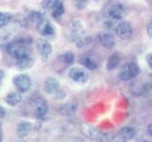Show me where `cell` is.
<instances>
[{"label": "cell", "instance_id": "cell-1", "mask_svg": "<svg viewBox=\"0 0 152 142\" xmlns=\"http://www.w3.org/2000/svg\"><path fill=\"white\" fill-rule=\"evenodd\" d=\"M5 50L10 56H12L15 60L22 59L24 57L31 55L28 49L26 47V45L22 44L17 40L15 42L7 43V45L5 46Z\"/></svg>", "mask_w": 152, "mask_h": 142}, {"label": "cell", "instance_id": "cell-2", "mask_svg": "<svg viewBox=\"0 0 152 142\" xmlns=\"http://www.w3.org/2000/svg\"><path fill=\"white\" fill-rule=\"evenodd\" d=\"M66 35H68V39L75 44L83 40L85 37V28L83 24L78 20L72 21L68 27Z\"/></svg>", "mask_w": 152, "mask_h": 142}, {"label": "cell", "instance_id": "cell-3", "mask_svg": "<svg viewBox=\"0 0 152 142\" xmlns=\"http://www.w3.org/2000/svg\"><path fill=\"white\" fill-rule=\"evenodd\" d=\"M140 73V68L137 64L135 63H127L123 66L120 73H119V77L122 80H129L133 78L137 77Z\"/></svg>", "mask_w": 152, "mask_h": 142}, {"label": "cell", "instance_id": "cell-4", "mask_svg": "<svg viewBox=\"0 0 152 142\" xmlns=\"http://www.w3.org/2000/svg\"><path fill=\"white\" fill-rule=\"evenodd\" d=\"M14 86L16 87L17 91L21 92V93H26L28 91H30L31 88V80L26 74H20L17 75L13 78L12 80Z\"/></svg>", "mask_w": 152, "mask_h": 142}, {"label": "cell", "instance_id": "cell-5", "mask_svg": "<svg viewBox=\"0 0 152 142\" xmlns=\"http://www.w3.org/2000/svg\"><path fill=\"white\" fill-rule=\"evenodd\" d=\"M33 115L38 120H44L49 112L48 103L43 99H36L33 102Z\"/></svg>", "mask_w": 152, "mask_h": 142}, {"label": "cell", "instance_id": "cell-6", "mask_svg": "<svg viewBox=\"0 0 152 142\" xmlns=\"http://www.w3.org/2000/svg\"><path fill=\"white\" fill-rule=\"evenodd\" d=\"M114 30H115L116 35L121 39H127L132 35L133 32L130 23L126 21H121L120 23H118Z\"/></svg>", "mask_w": 152, "mask_h": 142}, {"label": "cell", "instance_id": "cell-7", "mask_svg": "<svg viewBox=\"0 0 152 142\" xmlns=\"http://www.w3.org/2000/svg\"><path fill=\"white\" fill-rule=\"evenodd\" d=\"M69 76L71 80L78 83H85L88 80V73L87 72V70L80 67L71 68L69 72Z\"/></svg>", "mask_w": 152, "mask_h": 142}, {"label": "cell", "instance_id": "cell-8", "mask_svg": "<svg viewBox=\"0 0 152 142\" xmlns=\"http://www.w3.org/2000/svg\"><path fill=\"white\" fill-rule=\"evenodd\" d=\"M36 46H37V50H38V52H39L41 58L43 60L49 59L50 55L52 52V46L50 45V43L49 41H47L46 39L40 38V39L37 40Z\"/></svg>", "mask_w": 152, "mask_h": 142}, {"label": "cell", "instance_id": "cell-9", "mask_svg": "<svg viewBox=\"0 0 152 142\" xmlns=\"http://www.w3.org/2000/svg\"><path fill=\"white\" fill-rule=\"evenodd\" d=\"M36 30L40 35L42 36H52L54 34V28L51 26L50 21L43 19L39 23L36 24Z\"/></svg>", "mask_w": 152, "mask_h": 142}, {"label": "cell", "instance_id": "cell-10", "mask_svg": "<svg viewBox=\"0 0 152 142\" xmlns=\"http://www.w3.org/2000/svg\"><path fill=\"white\" fill-rule=\"evenodd\" d=\"M108 14L114 20H122L126 14V8L121 3L114 4L109 9Z\"/></svg>", "mask_w": 152, "mask_h": 142}, {"label": "cell", "instance_id": "cell-11", "mask_svg": "<svg viewBox=\"0 0 152 142\" xmlns=\"http://www.w3.org/2000/svg\"><path fill=\"white\" fill-rule=\"evenodd\" d=\"M60 83L55 78H48L45 83H44V86H43V90L49 95H53L57 94L60 90Z\"/></svg>", "mask_w": 152, "mask_h": 142}, {"label": "cell", "instance_id": "cell-12", "mask_svg": "<svg viewBox=\"0 0 152 142\" xmlns=\"http://www.w3.org/2000/svg\"><path fill=\"white\" fill-rule=\"evenodd\" d=\"M99 42L104 47H106V49H112V47L115 46V38H114V35L108 31L100 33Z\"/></svg>", "mask_w": 152, "mask_h": 142}, {"label": "cell", "instance_id": "cell-13", "mask_svg": "<svg viewBox=\"0 0 152 142\" xmlns=\"http://www.w3.org/2000/svg\"><path fill=\"white\" fill-rule=\"evenodd\" d=\"M32 125L31 122H28L27 120H22L18 123L17 125V135L19 138H25V137L30 134L31 131Z\"/></svg>", "mask_w": 152, "mask_h": 142}, {"label": "cell", "instance_id": "cell-14", "mask_svg": "<svg viewBox=\"0 0 152 142\" xmlns=\"http://www.w3.org/2000/svg\"><path fill=\"white\" fill-rule=\"evenodd\" d=\"M33 64H34V60H33V58H31V55L24 57L22 59L16 60V63H15L16 68H18L19 70L28 69V68H31Z\"/></svg>", "mask_w": 152, "mask_h": 142}, {"label": "cell", "instance_id": "cell-15", "mask_svg": "<svg viewBox=\"0 0 152 142\" xmlns=\"http://www.w3.org/2000/svg\"><path fill=\"white\" fill-rule=\"evenodd\" d=\"M136 132L134 130V128H132L130 126H125L119 131V136L120 138L124 141H127L132 139L135 136Z\"/></svg>", "mask_w": 152, "mask_h": 142}, {"label": "cell", "instance_id": "cell-16", "mask_svg": "<svg viewBox=\"0 0 152 142\" xmlns=\"http://www.w3.org/2000/svg\"><path fill=\"white\" fill-rule=\"evenodd\" d=\"M6 103L10 106H15L22 101L21 92H10L5 98Z\"/></svg>", "mask_w": 152, "mask_h": 142}, {"label": "cell", "instance_id": "cell-17", "mask_svg": "<svg viewBox=\"0 0 152 142\" xmlns=\"http://www.w3.org/2000/svg\"><path fill=\"white\" fill-rule=\"evenodd\" d=\"M77 107H78L77 102H74V101L66 102L60 107V112L65 116L72 115V114H74L77 111Z\"/></svg>", "mask_w": 152, "mask_h": 142}, {"label": "cell", "instance_id": "cell-18", "mask_svg": "<svg viewBox=\"0 0 152 142\" xmlns=\"http://www.w3.org/2000/svg\"><path fill=\"white\" fill-rule=\"evenodd\" d=\"M80 64L84 65L86 68H88L89 70H95L97 69L98 67V63L97 61L95 60L92 57H89V56H85L82 57L80 59Z\"/></svg>", "mask_w": 152, "mask_h": 142}, {"label": "cell", "instance_id": "cell-19", "mask_svg": "<svg viewBox=\"0 0 152 142\" xmlns=\"http://www.w3.org/2000/svg\"><path fill=\"white\" fill-rule=\"evenodd\" d=\"M119 63H120V57L117 54H112L108 57V59L107 61V64H106V68L108 71H111L113 69H115Z\"/></svg>", "mask_w": 152, "mask_h": 142}, {"label": "cell", "instance_id": "cell-20", "mask_svg": "<svg viewBox=\"0 0 152 142\" xmlns=\"http://www.w3.org/2000/svg\"><path fill=\"white\" fill-rule=\"evenodd\" d=\"M51 9H52V12H51L52 17L57 19V18L61 17L64 14V12H65V6H64L63 2H62L61 0H60V1L57 3Z\"/></svg>", "mask_w": 152, "mask_h": 142}, {"label": "cell", "instance_id": "cell-21", "mask_svg": "<svg viewBox=\"0 0 152 142\" xmlns=\"http://www.w3.org/2000/svg\"><path fill=\"white\" fill-rule=\"evenodd\" d=\"M12 19V14L10 12H2L0 13V28L7 27L11 23Z\"/></svg>", "mask_w": 152, "mask_h": 142}, {"label": "cell", "instance_id": "cell-22", "mask_svg": "<svg viewBox=\"0 0 152 142\" xmlns=\"http://www.w3.org/2000/svg\"><path fill=\"white\" fill-rule=\"evenodd\" d=\"M28 19L31 22L34 23H39L41 20H43V15L40 12H36V11H31L28 15Z\"/></svg>", "mask_w": 152, "mask_h": 142}, {"label": "cell", "instance_id": "cell-23", "mask_svg": "<svg viewBox=\"0 0 152 142\" xmlns=\"http://www.w3.org/2000/svg\"><path fill=\"white\" fill-rule=\"evenodd\" d=\"M87 126V128H85L83 127V132L85 133L86 135H87L89 137H92V138H95V137H97L98 136V132L94 129L93 127L91 126H88V125H86Z\"/></svg>", "mask_w": 152, "mask_h": 142}, {"label": "cell", "instance_id": "cell-24", "mask_svg": "<svg viewBox=\"0 0 152 142\" xmlns=\"http://www.w3.org/2000/svg\"><path fill=\"white\" fill-rule=\"evenodd\" d=\"M59 1L60 0H43L41 2V6L42 8H44L46 9H50L53 8Z\"/></svg>", "mask_w": 152, "mask_h": 142}, {"label": "cell", "instance_id": "cell-25", "mask_svg": "<svg viewBox=\"0 0 152 142\" xmlns=\"http://www.w3.org/2000/svg\"><path fill=\"white\" fill-rule=\"evenodd\" d=\"M88 3H89V0H73L74 7L76 9H80V11H82V9L87 8Z\"/></svg>", "mask_w": 152, "mask_h": 142}, {"label": "cell", "instance_id": "cell-26", "mask_svg": "<svg viewBox=\"0 0 152 142\" xmlns=\"http://www.w3.org/2000/svg\"><path fill=\"white\" fill-rule=\"evenodd\" d=\"M63 60L66 64H71L74 62V54L72 52H66L63 55Z\"/></svg>", "mask_w": 152, "mask_h": 142}, {"label": "cell", "instance_id": "cell-27", "mask_svg": "<svg viewBox=\"0 0 152 142\" xmlns=\"http://www.w3.org/2000/svg\"><path fill=\"white\" fill-rule=\"evenodd\" d=\"M146 63H147V64H148L149 68L152 69V52L146 55Z\"/></svg>", "mask_w": 152, "mask_h": 142}, {"label": "cell", "instance_id": "cell-28", "mask_svg": "<svg viewBox=\"0 0 152 142\" xmlns=\"http://www.w3.org/2000/svg\"><path fill=\"white\" fill-rule=\"evenodd\" d=\"M146 31H147V34L149 35V37H152V19L149 21L148 25H147Z\"/></svg>", "mask_w": 152, "mask_h": 142}, {"label": "cell", "instance_id": "cell-29", "mask_svg": "<svg viewBox=\"0 0 152 142\" xmlns=\"http://www.w3.org/2000/svg\"><path fill=\"white\" fill-rule=\"evenodd\" d=\"M0 111H1V114H0V117H1V118H4L5 115H6V111H5V109L3 106L0 107Z\"/></svg>", "mask_w": 152, "mask_h": 142}, {"label": "cell", "instance_id": "cell-30", "mask_svg": "<svg viewBox=\"0 0 152 142\" xmlns=\"http://www.w3.org/2000/svg\"><path fill=\"white\" fill-rule=\"evenodd\" d=\"M147 133L149 134V135L152 136V123H150V124L148 125V127H147Z\"/></svg>", "mask_w": 152, "mask_h": 142}]
</instances>
